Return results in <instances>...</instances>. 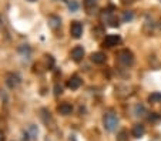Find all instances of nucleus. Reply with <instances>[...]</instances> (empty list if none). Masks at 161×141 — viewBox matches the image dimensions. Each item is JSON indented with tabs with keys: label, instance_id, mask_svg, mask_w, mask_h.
Returning a JSON list of instances; mask_svg holds the SVG:
<instances>
[{
	"label": "nucleus",
	"instance_id": "obj_13",
	"mask_svg": "<svg viewBox=\"0 0 161 141\" xmlns=\"http://www.w3.org/2000/svg\"><path fill=\"white\" fill-rule=\"evenodd\" d=\"M27 133H29V135H30V138H33V140H36L37 138V134H39V130L36 128V125H30L29 127V130H27Z\"/></svg>",
	"mask_w": 161,
	"mask_h": 141
},
{
	"label": "nucleus",
	"instance_id": "obj_21",
	"mask_svg": "<svg viewBox=\"0 0 161 141\" xmlns=\"http://www.w3.org/2000/svg\"><path fill=\"white\" fill-rule=\"evenodd\" d=\"M29 2H34V0H29Z\"/></svg>",
	"mask_w": 161,
	"mask_h": 141
},
{
	"label": "nucleus",
	"instance_id": "obj_3",
	"mask_svg": "<svg viewBox=\"0 0 161 141\" xmlns=\"http://www.w3.org/2000/svg\"><path fill=\"white\" fill-rule=\"evenodd\" d=\"M70 34L73 39H80L83 36V24L80 21H73V23H71Z\"/></svg>",
	"mask_w": 161,
	"mask_h": 141
},
{
	"label": "nucleus",
	"instance_id": "obj_20",
	"mask_svg": "<svg viewBox=\"0 0 161 141\" xmlns=\"http://www.w3.org/2000/svg\"><path fill=\"white\" fill-rule=\"evenodd\" d=\"M124 135H125V133H124V131H123V133H120V138H118V140L124 141V140H125V138H124Z\"/></svg>",
	"mask_w": 161,
	"mask_h": 141
},
{
	"label": "nucleus",
	"instance_id": "obj_7",
	"mask_svg": "<svg viewBox=\"0 0 161 141\" xmlns=\"http://www.w3.org/2000/svg\"><path fill=\"white\" fill-rule=\"evenodd\" d=\"M80 86H81V79L79 76H71L70 79L67 80V87L70 90H77Z\"/></svg>",
	"mask_w": 161,
	"mask_h": 141
},
{
	"label": "nucleus",
	"instance_id": "obj_16",
	"mask_svg": "<svg viewBox=\"0 0 161 141\" xmlns=\"http://www.w3.org/2000/svg\"><path fill=\"white\" fill-rule=\"evenodd\" d=\"M95 3H97V0H84V7L86 9H91L94 7Z\"/></svg>",
	"mask_w": 161,
	"mask_h": 141
},
{
	"label": "nucleus",
	"instance_id": "obj_12",
	"mask_svg": "<svg viewBox=\"0 0 161 141\" xmlns=\"http://www.w3.org/2000/svg\"><path fill=\"white\" fill-rule=\"evenodd\" d=\"M148 100H150V103H154V104L160 103V101H161V93H158V91L151 93L150 97H148Z\"/></svg>",
	"mask_w": 161,
	"mask_h": 141
},
{
	"label": "nucleus",
	"instance_id": "obj_18",
	"mask_svg": "<svg viewBox=\"0 0 161 141\" xmlns=\"http://www.w3.org/2000/svg\"><path fill=\"white\" fill-rule=\"evenodd\" d=\"M148 120L151 121V123H155V121L160 120V116L155 114V113H151V116H148Z\"/></svg>",
	"mask_w": 161,
	"mask_h": 141
},
{
	"label": "nucleus",
	"instance_id": "obj_4",
	"mask_svg": "<svg viewBox=\"0 0 161 141\" xmlns=\"http://www.w3.org/2000/svg\"><path fill=\"white\" fill-rule=\"evenodd\" d=\"M120 42H121V37L118 34H108V36H106V39H104L103 44H104V47H114Z\"/></svg>",
	"mask_w": 161,
	"mask_h": 141
},
{
	"label": "nucleus",
	"instance_id": "obj_11",
	"mask_svg": "<svg viewBox=\"0 0 161 141\" xmlns=\"http://www.w3.org/2000/svg\"><path fill=\"white\" fill-rule=\"evenodd\" d=\"M49 24L51 29H57V27H60V24H62V20H60V17L51 16L49 19Z\"/></svg>",
	"mask_w": 161,
	"mask_h": 141
},
{
	"label": "nucleus",
	"instance_id": "obj_15",
	"mask_svg": "<svg viewBox=\"0 0 161 141\" xmlns=\"http://www.w3.org/2000/svg\"><path fill=\"white\" fill-rule=\"evenodd\" d=\"M144 113H145V108L144 106H136V116H144Z\"/></svg>",
	"mask_w": 161,
	"mask_h": 141
},
{
	"label": "nucleus",
	"instance_id": "obj_6",
	"mask_svg": "<svg viewBox=\"0 0 161 141\" xmlns=\"http://www.w3.org/2000/svg\"><path fill=\"white\" fill-rule=\"evenodd\" d=\"M6 84H7L9 88H16L20 84V77L14 73H9L7 77H6Z\"/></svg>",
	"mask_w": 161,
	"mask_h": 141
},
{
	"label": "nucleus",
	"instance_id": "obj_19",
	"mask_svg": "<svg viewBox=\"0 0 161 141\" xmlns=\"http://www.w3.org/2000/svg\"><path fill=\"white\" fill-rule=\"evenodd\" d=\"M0 141H6V135L3 131H0Z\"/></svg>",
	"mask_w": 161,
	"mask_h": 141
},
{
	"label": "nucleus",
	"instance_id": "obj_2",
	"mask_svg": "<svg viewBox=\"0 0 161 141\" xmlns=\"http://www.w3.org/2000/svg\"><path fill=\"white\" fill-rule=\"evenodd\" d=\"M117 60H118V63L123 64V66H131L133 63H134V56H133V53L130 50L124 49L117 53Z\"/></svg>",
	"mask_w": 161,
	"mask_h": 141
},
{
	"label": "nucleus",
	"instance_id": "obj_1",
	"mask_svg": "<svg viewBox=\"0 0 161 141\" xmlns=\"http://www.w3.org/2000/svg\"><path fill=\"white\" fill-rule=\"evenodd\" d=\"M103 123H104V128L107 131H114L118 125V117L114 114V113H107L103 118Z\"/></svg>",
	"mask_w": 161,
	"mask_h": 141
},
{
	"label": "nucleus",
	"instance_id": "obj_10",
	"mask_svg": "<svg viewBox=\"0 0 161 141\" xmlns=\"http://www.w3.org/2000/svg\"><path fill=\"white\" fill-rule=\"evenodd\" d=\"M144 133H145V128H144V125L143 124H136L131 130V134H133V137L134 138H141L143 135H144Z\"/></svg>",
	"mask_w": 161,
	"mask_h": 141
},
{
	"label": "nucleus",
	"instance_id": "obj_8",
	"mask_svg": "<svg viewBox=\"0 0 161 141\" xmlns=\"http://www.w3.org/2000/svg\"><path fill=\"white\" fill-rule=\"evenodd\" d=\"M106 54L103 51H95V53L91 54V61L94 63V64H103L106 63Z\"/></svg>",
	"mask_w": 161,
	"mask_h": 141
},
{
	"label": "nucleus",
	"instance_id": "obj_9",
	"mask_svg": "<svg viewBox=\"0 0 161 141\" xmlns=\"http://www.w3.org/2000/svg\"><path fill=\"white\" fill-rule=\"evenodd\" d=\"M57 111L60 113L62 116H69V114H71V111H73V106H71L70 103H62L57 107Z\"/></svg>",
	"mask_w": 161,
	"mask_h": 141
},
{
	"label": "nucleus",
	"instance_id": "obj_17",
	"mask_svg": "<svg viewBox=\"0 0 161 141\" xmlns=\"http://www.w3.org/2000/svg\"><path fill=\"white\" fill-rule=\"evenodd\" d=\"M69 9H70V12H76V10L79 9V4H77V2H74V0H73V2H70V3H69Z\"/></svg>",
	"mask_w": 161,
	"mask_h": 141
},
{
	"label": "nucleus",
	"instance_id": "obj_14",
	"mask_svg": "<svg viewBox=\"0 0 161 141\" xmlns=\"http://www.w3.org/2000/svg\"><path fill=\"white\" fill-rule=\"evenodd\" d=\"M133 17H134V14H133V12H124L123 14V21H131L133 20Z\"/></svg>",
	"mask_w": 161,
	"mask_h": 141
},
{
	"label": "nucleus",
	"instance_id": "obj_5",
	"mask_svg": "<svg viewBox=\"0 0 161 141\" xmlns=\"http://www.w3.org/2000/svg\"><path fill=\"white\" fill-rule=\"evenodd\" d=\"M84 49H83L81 46H76L74 49L71 50V53H70V56H71V60L73 61H76V63H80L84 58Z\"/></svg>",
	"mask_w": 161,
	"mask_h": 141
}]
</instances>
